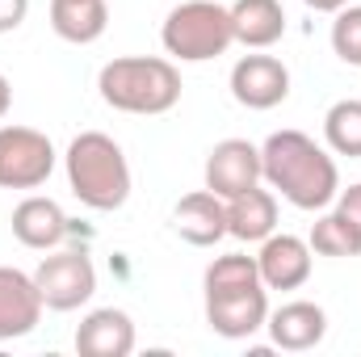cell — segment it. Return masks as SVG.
Here are the masks:
<instances>
[{
  "mask_svg": "<svg viewBox=\"0 0 361 357\" xmlns=\"http://www.w3.org/2000/svg\"><path fill=\"white\" fill-rule=\"evenodd\" d=\"M68 189L89 206V210H122L130 198V164L118 139L105 131H80L68 143L63 156Z\"/></svg>",
  "mask_w": 361,
  "mask_h": 357,
  "instance_id": "4",
  "label": "cell"
},
{
  "mask_svg": "<svg viewBox=\"0 0 361 357\" xmlns=\"http://www.w3.org/2000/svg\"><path fill=\"white\" fill-rule=\"evenodd\" d=\"M55 143L34 126H0V189H38L55 173Z\"/></svg>",
  "mask_w": 361,
  "mask_h": 357,
  "instance_id": "7",
  "label": "cell"
},
{
  "mask_svg": "<svg viewBox=\"0 0 361 357\" xmlns=\"http://www.w3.org/2000/svg\"><path fill=\"white\" fill-rule=\"evenodd\" d=\"M34 286L47 303V311H76L97 294V265L80 248H51L34 269Z\"/></svg>",
  "mask_w": 361,
  "mask_h": 357,
  "instance_id": "6",
  "label": "cell"
},
{
  "mask_svg": "<svg viewBox=\"0 0 361 357\" xmlns=\"http://www.w3.org/2000/svg\"><path fill=\"white\" fill-rule=\"evenodd\" d=\"M13 236H17V244H25L34 253H51L68 236V214L55 198L30 193L13 206Z\"/></svg>",
  "mask_w": 361,
  "mask_h": 357,
  "instance_id": "15",
  "label": "cell"
},
{
  "mask_svg": "<svg viewBox=\"0 0 361 357\" xmlns=\"http://www.w3.org/2000/svg\"><path fill=\"white\" fill-rule=\"evenodd\" d=\"M173 231L193 248H214L227 236V202L210 189H193L173 206Z\"/></svg>",
  "mask_w": 361,
  "mask_h": 357,
  "instance_id": "13",
  "label": "cell"
},
{
  "mask_svg": "<svg viewBox=\"0 0 361 357\" xmlns=\"http://www.w3.org/2000/svg\"><path fill=\"white\" fill-rule=\"evenodd\" d=\"M80 357H130L135 353V320L122 307H97L76 328Z\"/></svg>",
  "mask_w": 361,
  "mask_h": 357,
  "instance_id": "14",
  "label": "cell"
},
{
  "mask_svg": "<svg viewBox=\"0 0 361 357\" xmlns=\"http://www.w3.org/2000/svg\"><path fill=\"white\" fill-rule=\"evenodd\" d=\"M202 290H206V324H210V332H219L227 341H244V337L265 328L269 290L261 282L257 257H248V253L214 257L206 265Z\"/></svg>",
  "mask_w": 361,
  "mask_h": 357,
  "instance_id": "2",
  "label": "cell"
},
{
  "mask_svg": "<svg viewBox=\"0 0 361 357\" xmlns=\"http://www.w3.org/2000/svg\"><path fill=\"white\" fill-rule=\"evenodd\" d=\"M307 8H315V13H341L349 0H302Z\"/></svg>",
  "mask_w": 361,
  "mask_h": 357,
  "instance_id": "24",
  "label": "cell"
},
{
  "mask_svg": "<svg viewBox=\"0 0 361 357\" xmlns=\"http://www.w3.org/2000/svg\"><path fill=\"white\" fill-rule=\"evenodd\" d=\"M97 92L118 114L156 118L180 101V72L173 59L160 55H122L97 72Z\"/></svg>",
  "mask_w": 361,
  "mask_h": 357,
  "instance_id": "3",
  "label": "cell"
},
{
  "mask_svg": "<svg viewBox=\"0 0 361 357\" xmlns=\"http://www.w3.org/2000/svg\"><path fill=\"white\" fill-rule=\"evenodd\" d=\"M332 51L341 63L361 68V4H345L332 21Z\"/></svg>",
  "mask_w": 361,
  "mask_h": 357,
  "instance_id": "21",
  "label": "cell"
},
{
  "mask_svg": "<svg viewBox=\"0 0 361 357\" xmlns=\"http://www.w3.org/2000/svg\"><path fill=\"white\" fill-rule=\"evenodd\" d=\"M160 42H164V55H169V59H180V63L219 59V55H227V47L235 42L231 8L219 4V0H185V4H177V8L164 17Z\"/></svg>",
  "mask_w": 361,
  "mask_h": 357,
  "instance_id": "5",
  "label": "cell"
},
{
  "mask_svg": "<svg viewBox=\"0 0 361 357\" xmlns=\"http://www.w3.org/2000/svg\"><path fill=\"white\" fill-rule=\"evenodd\" d=\"M307 244H311V253H319V257H336V261H345V257H361V231L341 214V210L319 214V219L311 223Z\"/></svg>",
  "mask_w": 361,
  "mask_h": 357,
  "instance_id": "19",
  "label": "cell"
},
{
  "mask_svg": "<svg viewBox=\"0 0 361 357\" xmlns=\"http://www.w3.org/2000/svg\"><path fill=\"white\" fill-rule=\"evenodd\" d=\"M336 210H341V214H345V219H349V223L361 231V181L336 193Z\"/></svg>",
  "mask_w": 361,
  "mask_h": 357,
  "instance_id": "23",
  "label": "cell"
},
{
  "mask_svg": "<svg viewBox=\"0 0 361 357\" xmlns=\"http://www.w3.org/2000/svg\"><path fill=\"white\" fill-rule=\"evenodd\" d=\"M25 17H30V0H0V34L21 30Z\"/></svg>",
  "mask_w": 361,
  "mask_h": 357,
  "instance_id": "22",
  "label": "cell"
},
{
  "mask_svg": "<svg viewBox=\"0 0 361 357\" xmlns=\"http://www.w3.org/2000/svg\"><path fill=\"white\" fill-rule=\"evenodd\" d=\"M13 109V85H8V76H0V118Z\"/></svg>",
  "mask_w": 361,
  "mask_h": 357,
  "instance_id": "25",
  "label": "cell"
},
{
  "mask_svg": "<svg viewBox=\"0 0 361 357\" xmlns=\"http://www.w3.org/2000/svg\"><path fill=\"white\" fill-rule=\"evenodd\" d=\"M269 328V341L286 353H307L315 345H324L328 337V311L319 303H307V298H294V303H281L277 311H269L265 320Z\"/></svg>",
  "mask_w": 361,
  "mask_h": 357,
  "instance_id": "12",
  "label": "cell"
},
{
  "mask_svg": "<svg viewBox=\"0 0 361 357\" xmlns=\"http://www.w3.org/2000/svg\"><path fill=\"white\" fill-rule=\"evenodd\" d=\"M105 25H109L105 0H51V30L72 47L97 42L105 34Z\"/></svg>",
  "mask_w": 361,
  "mask_h": 357,
  "instance_id": "18",
  "label": "cell"
},
{
  "mask_svg": "<svg viewBox=\"0 0 361 357\" xmlns=\"http://www.w3.org/2000/svg\"><path fill=\"white\" fill-rule=\"evenodd\" d=\"M273 231H277V193L273 189L252 185V189L227 198V236H235L244 244H261Z\"/></svg>",
  "mask_w": 361,
  "mask_h": 357,
  "instance_id": "16",
  "label": "cell"
},
{
  "mask_svg": "<svg viewBox=\"0 0 361 357\" xmlns=\"http://www.w3.org/2000/svg\"><path fill=\"white\" fill-rule=\"evenodd\" d=\"M231 97L244 109H273L290 97V68L277 55H244L231 68Z\"/></svg>",
  "mask_w": 361,
  "mask_h": 357,
  "instance_id": "9",
  "label": "cell"
},
{
  "mask_svg": "<svg viewBox=\"0 0 361 357\" xmlns=\"http://www.w3.org/2000/svg\"><path fill=\"white\" fill-rule=\"evenodd\" d=\"M42 294L34 286V273L0 265V341H21L42 320Z\"/></svg>",
  "mask_w": 361,
  "mask_h": 357,
  "instance_id": "10",
  "label": "cell"
},
{
  "mask_svg": "<svg viewBox=\"0 0 361 357\" xmlns=\"http://www.w3.org/2000/svg\"><path fill=\"white\" fill-rule=\"evenodd\" d=\"M231 30H235L240 47L269 51L286 34V8H281V0H235L231 4Z\"/></svg>",
  "mask_w": 361,
  "mask_h": 357,
  "instance_id": "17",
  "label": "cell"
},
{
  "mask_svg": "<svg viewBox=\"0 0 361 357\" xmlns=\"http://www.w3.org/2000/svg\"><path fill=\"white\" fill-rule=\"evenodd\" d=\"M311 244L302 236H290V231H273L261 240V253H257V269H261V282L265 290H298L307 286L311 277Z\"/></svg>",
  "mask_w": 361,
  "mask_h": 357,
  "instance_id": "11",
  "label": "cell"
},
{
  "mask_svg": "<svg viewBox=\"0 0 361 357\" xmlns=\"http://www.w3.org/2000/svg\"><path fill=\"white\" fill-rule=\"evenodd\" d=\"M261 181L294 210H328L341 193L336 160L302 131H273L261 143Z\"/></svg>",
  "mask_w": 361,
  "mask_h": 357,
  "instance_id": "1",
  "label": "cell"
},
{
  "mask_svg": "<svg viewBox=\"0 0 361 357\" xmlns=\"http://www.w3.org/2000/svg\"><path fill=\"white\" fill-rule=\"evenodd\" d=\"M324 139H328V147L336 156L361 160V101L357 97H345V101H336L324 114Z\"/></svg>",
  "mask_w": 361,
  "mask_h": 357,
  "instance_id": "20",
  "label": "cell"
},
{
  "mask_svg": "<svg viewBox=\"0 0 361 357\" xmlns=\"http://www.w3.org/2000/svg\"><path fill=\"white\" fill-rule=\"evenodd\" d=\"M202 177H206L210 193H219L227 202V198L261 185V147L248 143V139H223V143L210 147Z\"/></svg>",
  "mask_w": 361,
  "mask_h": 357,
  "instance_id": "8",
  "label": "cell"
}]
</instances>
